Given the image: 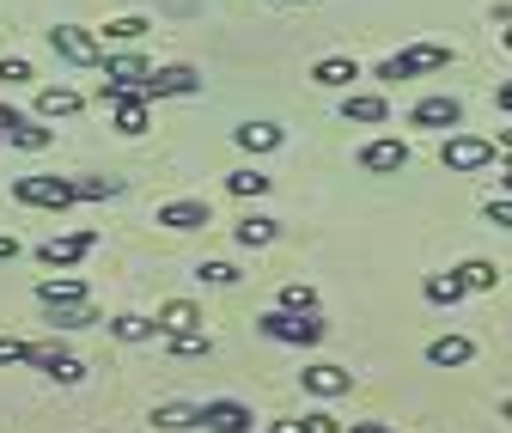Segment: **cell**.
Here are the masks:
<instances>
[{"label": "cell", "mask_w": 512, "mask_h": 433, "mask_svg": "<svg viewBox=\"0 0 512 433\" xmlns=\"http://www.w3.org/2000/svg\"><path fill=\"white\" fill-rule=\"evenodd\" d=\"M439 68H452V49H445V43H409V49H397V55H384V61H378V80H384V86H397V80L439 74Z\"/></svg>", "instance_id": "6da1fadb"}, {"label": "cell", "mask_w": 512, "mask_h": 433, "mask_svg": "<svg viewBox=\"0 0 512 433\" xmlns=\"http://www.w3.org/2000/svg\"><path fill=\"white\" fill-rule=\"evenodd\" d=\"M256 330H263L269 342H287V348H317V342L330 336V324L317 318V312H281V305L256 318Z\"/></svg>", "instance_id": "7a4b0ae2"}, {"label": "cell", "mask_w": 512, "mask_h": 433, "mask_svg": "<svg viewBox=\"0 0 512 433\" xmlns=\"http://www.w3.org/2000/svg\"><path fill=\"white\" fill-rule=\"evenodd\" d=\"M494 159H500V147L482 141V135H464V129H452V135H445V147H439V165L452 171V177H476V171H488Z\"/></svg>", "instance_id": "3957f363"}, {"label": "cell", "mask_w": 512, "mask_h": 433, "mask_svg": "<svg viewBox=\"0 0 512 433\" xmlns=\"http://www.w3.org/2000/svg\"><path fill=\"white\" fill-rule=\"evenodd\" d=\"M49 49L68 61V68H104V55H110L104 37L86 31V25H55V31H49Z\"/></svg>", "instance_id": "277c9868"}, {"label": "cell", "mask_w": 512, "mask_h": 433, "mask_svg": "<svg viewBox=\"0 0 512 433\" xmlns=\"http://www.w3.org/2000/svg\"><path fill=\"white\" fill-rule=\"evenodd\" d=\"M98 98L110 104V122H116V135L141 141V135L153 129V110H147V98H141V92H104V86H98Z\"/></svg>", "instance_id": "5b68a950"}, {"label": "cell", "mask_w": 512, "mask_h": 433, "mask_svg": "<svg viewBox=\"0 0 512 433\" xmlns=\"http://www.w3.org/2000/svg\"><path fill=\"white\" fill-rule=\"evenodd\" d=\"M189 92H202V74L189 68V61H171V68H153L141 80V98L159 104V98H189Z\"/></svg>", "instance_id": "8992f818"}, {"label": "cell", "mask_w": 512, "mask_h": 433, "mask_svg": "<svg viewBox=\"0 0 512 433\" xmlns=\"http://www.w3.org/2000/svg\"><path fill=\"white\" fill-rule=\"evenodd\" d=\"M98 251V232H61V238H43L37 244V263L43 269H74Z\"/></svg>", "instance_id": "52a82bcc"}, {"label": "cell", "mask_w": 512, "mask_h": 433, "mask_svg": "<svg viewBox=\"0 0 512 433\" xmlns=\"http://www.w3.org/2000/svg\"><path fill=\"white\" fill-rule=\"evenodd\" d=\"M13 196L25 208H68L74 202V177H13Z\"/></svg>", "instance_id": "ba28073f"}, {"label": "cell", "mask_w": 512, "mask_h": 433, "mask_svg": "<svg viewBox=\"0 0 512 433\" xmlns=\"http://www.w3.org/2000/svg\"><path fill=\"white\" fill-rule=\"evenodd\" d=\"M458 122H464V98L452 92H433L409 110V129H458Z\"/></svg>", "instance_id": "9c48e42d"}, {"label": "cell", "mask_w": 512, "mask_h": 433, "mask_svg": "<svg viewBox=\"0 0 512 433\" xmlns=\"http://www.w3.org/2000/svg\"><path fill=\"white\" fill-rule=\"evenodd\" d=\"M403 165H409V141H397V135H378L360 147V171H372V177H397Z\"/></svg>", "instance_id": "30bf717a"}, {"label": "cell", "mask_w": 512, "mask_h": 433, "mask_svg": "<svg viewBox=\"0 0 512 433\" xmlns=\"http://www.w3.org/2000/svg\"><path fill=\"white\" fill-rule=\"evenodd\" d=\"M299 385L311 397H348L354 391V373H348V366H336V360H311L305 373H299Z\"/></svg>", "instance_id": "8fae6325"}, {"label": "cell", "mask_w": 512, "mask_h": 433, "mask_svg": "<svg viewBox=\"0 0 512 433\" xmlns=\"http://www.w3.org/2000/svg\"><path fill=\"white\" fill-rule=\"evenodd\" d=\"M202 427L208 433H256V415L238 397H214V403H202Z\"/></svg>", "instance_id": "7c38bea8"}, {"label": "cell", "mask_w": 512, "mask_h": 433, "mask_svg": "<svg viewBox=\"0 0 512 433\" xmlns=\"http://www.w3.org/2000/svg\"><path fill=\"white\" fill-rule=\"evenodd\" d=\"M159 226L165 232H202V226H214V208L202 196H183V202H165L159 208Z\"/></svg>", "instance_id": "4fadbf2b"}, {"label": "cell", "mask_w": 512, "mask_h": 433, "mask_svg": "<svg viewBox=\"0 0 512 433\" xmlns=\"http://www.w3.org/2000/svg\"><path fill=\"white\" fill-rule=\"evenodd\" d=\"M147 74V55H104V92H141Z\"/></svg>", "instance_id": "5bb4252c"}, {"label": "cell", "mask_w": 512, "mask_h": 433, "mask_svg": "<svg viewBox=\"0 0 512 433\" xmlns=\"http://www.w3.org/2000/svg\"><path fill=\"white\" fill-rule=\"evenodd\" d=\"M391 116V98L384 92H342V122H360V129H378Z\"/></svg>", "instance_id": "9a60e30c"}, {"label": "cell", "mask_w": 512, "mask_h": 433, "mask_svg": "<svg viewBox=\"0 0 512 433\" xmlns=\"http://www.w3.org/2000/svg\"><path fill=\"white\" fill-rule=\"evenodd\" d=\"M80 110H86V98H80L74 86H43V92H37V116H43V122H61V116H80Z\"/></svg>", "instance_id": "2e32d148"}, {"label": "cell", "mask_w": 512, "mask_h": 433, "mask_svg": "<svg viewBox=\"0 0 512 433\" xmlns=\"http://www.w3.org/2000/svg\"><path fill=\"white\" fill-rule=\"evenodd\" d=\"M232 141H238L244 153H275L287 135H281V122H238V129H232Z\"/></svg>", "instance_id": "e0dca14e"}, {"label": "cell", "mask_w": 512, "mask_h": 433, "mask_svg": "<svg viewBox=\"0 0 512 433\" xmlns=\"http://www.w3.org/2000/svg\"><path fill=\"white\" fill-rule=\"evenodd\" d=\"M177 330H202V305L196 299H165L159 305V336H177Z\"/></svg>", "instance_id": "ac0fdd59"}, {"label": "cell", "mask_w": 512, "mask_h": 433, "mask_svg": "<svg viewBox=\"0 0 512 433\" xmlns=\"http://www.w3.org/2000/svg\"><path fill=\"white\" fill-rule=\"evenodd\" d=\"M37 299H43V305H80V299H86V281L68 275V269H61V275H43V281H37Z\"/></svg>", "instance_id": "d6986e66"}, {"label": "cell", "mask_w": 512, "mask_h": 433, "mask_svg": "<svg viewBox=\"0 0 512 433\" xmlns=\"http://www.w3.org/2000/svg\"><path fill=\"white\" fill-rule=\"evenodd\" d=\"M311 80H317V86H330V92H348V86L360 80V68H354V55H324V61L311 68Z\"/></svg>", "instance_id": "ffe728a7"}, {"label": "cell", "mask_w": 512, "mask_h": 433, "mask_svg": "<svg viewBox=\"0 0 512 433\" xmlns=\"http://www.w3.org/2000/svg\"><path fill=\"white\" fill-rule=\"evenodd\" d=\"M232 238L244 244V251H263V244L281 238V220H269V214H244V220L232 226Z\"/></svg>", "instance_id": "44dd1931"}, {"label": "cell", "mask_w": 512, "mask_h": 433, "mask_svg": "<svg viewBox=\"0 0 512 433\" xmlns=\"http://www.w3.org/2000/svg\"><path fill=\"white\" fill-rule=\"evenodd\" d=\"M31 366H43L55 385H80V379H86V366H80L74 354H61V348H37V360H31Z\"/></svg>", "instance_id": "7402d4cb"}, {"label": "cell", "mask_w": 512, "mask_h": 433, "mask_svg": "<svg viewBox=\"0 0 512 433\" xmlns=\"http://www.w3.org/2000/svg\"><path fill=\"white\" fill-rule=\"evenodd\" d=\"M427 360H433V366H470V360H476V342H470V336H433V342H427Z\"/></svg>", "instance_id": "603a6c76"}, {"label": "cell", "mask_w": 512, "mask_h": 433, "mask_svg": "<svg viewBox=\"0 0 512 433\" xmlns=\"http://www.w3.org/2000/svg\"><path fill=\"white\" fill-rule=\"evenodd\" d=\"M153 427H159V433H189V427H202V403H159V409H153Z\"/></svg>", "instance_id": "cb8c5ba5"}, {"label": "cell", "mask_w": 512, "mask_h": 433, "mask_svg": "<svg viewBox=\"0 0 512 433\" xmlns=\"http://www.w3.org/2000/svg\"><path fill=\"white\" fill-rule=\"evenodd\" d=\"M226 190H232V196H244V202H250V196L263 202V196L275 190V177H269V171H256V165H238V171H226Z\"/></svg>", "instance_id": "d4e9b609"}, {"label": "cell", "mask_w": 512, "mask_h": 433, "mask_svg": "<svg viewBox=\"0 0 512 433\" xmlns=\"http://www.w3.org/2000/svg\"><path fill=\"white\" fill-rule=\"evenodd\" d=\"M452 275L464 281V293H488V287H500V269H494L488 257H470V263H458Z\"/></svg>", "instance_id": "484cf974"}, {"label": "cell", "mask_w": 512, "mask_h": 433, "mask_svg": "<svg viewBox=\"0 0 512 433\" xmlns=\"http://www.w3.org/2000/svg\"><path fill=\"white\" fill-rule=\"evenodd\" d=\"M7 141H13V147H25V153H43V147H49L55 135L43 129V116H19L13 129H7Z\"/></svg>", "instance_id": "4316f807"}, {"label": "cell", "mask_w": 512, "mask_h": 433, "mask_svg": "<svg viewBox=\"0 0 512 433\" xmlns=\"http://www.w3.org/2000/svg\"><path fill=\"white\" fill-rule=\"evenodd\" d=\"M110 336H116V342H153V336H159V318L122 312V318H110Z\"/></svg>", "instance_id": "83f0119b"}, {"label": "cell", "mask_w": 512, "mask_h": 433, "mask_svg": "<svg viewBox=\"0 0 512 433\" xmlns=\"http://www.w3.org/2000/svg\"><path fill=\"white\" fill-rule=\"evenodd\" d=\"M165 348L177 360H202V354H214V336L208 330H177V336H165Z\"/></svg>", "instance_id": "f1b7e54d"}, {"label": "cell", "mask_w": 512, "mask_h": 433, "mask_svg": "<svg viewBox=\"0 0 512 433\" xmlns=\"http://www.w3.org/2000/svg\"><path fill=\"white\" fill-rule=\"evenodd\" d=\"M122 177H74V202H116Z\"/></svg>", "instance_id": "f546056e"}, {"label": "cell", "mask_w": 512, "mask_h": 433, "mask_svg": "<svg viewBox=\"0 0 512 433\" xmlns=\"http://www.w3.org/2000/svg\"><path fill=\"white\" fill-rule=\"evenodd\" d=\"M49 324L55 330H86V324H98V312H92V299H80V305H49Z\"/></svg>", "instance_id": "4dcf8cb0"}, {"label": "cell", "mask_w": 512, "mask_h": 433, "mask_svg": "<svg viewBox=\"0 0 512 433\" xmlns=\"http://www.w3.org/2000/svg\"><path fill=\"white\" fill-rule=\"evenodd\" d=\"M421 299H427V305H458V299H464V281H458V275H427V281H421Z\"/></svg>", "instance_id": "1f68e13d"}, {"label": "cell", "mask_w": 512, "mask_h": 433, "mask_svg": "<svg viewBox=\"0 0 512 433\" xmlns=\"http://www.w3.org/2000/svg\"><path fill=\"white\" fill-rule=\"evenodd\" d=\"M98 37H104V49H110V43H141V37H147V19H135V13H128V19H110Z\"/></svg>", "instance_id": "d6a6232c"}, {"label": "cell", "mask_w": 512, "mask_h": 433, "mask_svg": "<svg viewBox=\"0 0 512 433\" xmlns=\"http://www.w3.org/2000/svg\"><path fill=\"white\" fill-rule=\"evenodd\" d=\"M281 312H317V293L305 281H287L281 287Z\"/></svg>", "instance_id": "836d02e7"}, {"label": "cell", "mask_w": 512, "mask_h": 433, "mask_svg": "<svg viewBox=\"0 0 512 433\" xmlns=\"http://www.w3.org/2000/svg\"><path fill=\"white\" fill-rule=\"evenodd\" d=\"M196 281H202V287H238L244 275H238L232 263H196Z\"/></svg>", "instance_id": "e575fe53"}, {"label": "cell", "mask_w": 512, "mask_h": 433, "mask_svg": "<svg viewBox=\"0 0 512 433\" xmlns=\"http://www.w3.org/2000/svg\"><path fill=\"white\" fill-rule=\"evenodd\" d=\"M0 80H7V86H31V80H37V68H31L25 55H0Z\"/></svg>", "instance_id": "d590c367"}, {"label": "cell", "mask_w": 512, "mask_h": 433, "mask_svg": "<svg viewBox=\"0 0 512 433\" xmlns=\"http://www.w3.org/2000/svg\"><path fill=\"white\" fill-rule=\"evenodd\" d=\"M482 214H488V226H506V232H512V196H494Z\"/></svg>", "instance_id": "8d00e7d4"}, {"label": "cell", "mask_w": 512, "mask_h": 433, "mask_svg": "<svg viewBox=\"0 0 512 433\" xmlns=\"http://www.w3.org/2000/svg\"><path fill=\"white\" fill-rule=\"evenodd\" d=\"M305 427H311V433H342V421H336L330 409H317V415H305Z\"/></svg>", "instance_id": "74e56055"}, {"label": "cell", "mask_w": 512, "mask_h": 433, "mask_svg": "<svg viewBox=\"0 0 512 433\" xmlns=\"http://www.w3.org/2000/svg\"><path fill=\"white\" fill-rule=\"evenodd\" d=\"M13 257H19V238H13V232H0V263H13Z\"/></svg>", "instance_id": "f35d334b"}, {"label": "cell", "mask_w": 512, "mask_h": 433, "mask_svg": "<svg viewBox=\"0 0 512 433\" xmlns=\"http://www.w3.org/2000/svg\"><path fill=\"white\" fill-rule=\"evenodd\" d=\"M494 104H500V110L512 116V80H500V86H494Z\"/></svg>", "instance_id": "ab89813d"}, {"label": "cell", "mask_w": 512, "mask_h": 433, "mask_svg": "<svg viewBox=\"0 0 512 433\" xmlns=\"http://www.w3.org/2000/svg\"><path fill=\"white\" fill-rule=\"evenodd\" d=\"M13 122H19V110H13V104H0V141H7V129H13Z\"/></svg>", "instance_id": "60d3db41"}, {"label": "cell", "mask_w": 512, "mask_h": 433, "mask_svg": "<svg viewBox=\"0 0 512 433\" xmlns=\"http://www.w3.org/2000/svg\"><path fill=\"white\" fill-rule=\"evenodd\" d=\"M348 433H391V427H384V421H354Z\"/></svg>", "instance_id": "b9f144b4"}, {"label": "cell", "mask_w": 512, "mask_h": 433, "mask_svg": "<svg viewBox=\"0 0 512 433\" xmlns=\"http://www.w3.org/2000/svg\"><path fill=\"white\" fill-rule=\"evenodd\" d=\"M269 433H311V427H305V421H275Z\"/></svg>", "instance_id": "7bdbcfd3"}, {"label": "cell", "mask_w": 512, "mask_h": 433, "mask_svg": "<svg viewBox=\"0 0 512 433\" xmlns=\"http://www.w3.org/2000/svg\"><path fill=\"white\" fill-rule=\"evenodd\" d=\"M500 171H506L500 183H506V196H512V153H500Z\"/></svg>", "instance_id": "ee69618b"}, {"label": "cell", "mask_w": 512, "mask_h": 433, "mask_svg": "<svg viewBox=\"0 0 512 433\" xmlns=\"http://www.w3.org/2000/svg\"><path fill=\"white\" fill-rule=\"evenodd\" d=\"M494 147H500V153H512V129H500V141H494Z\"/></svg>", "instance_id": "f6af8a7d"}, {"label": "cell", "mask_w": 512, "mask_h": 433, "mask_svg": "<svg viewBox=\"0 0 512 433\" xmlns=\"http://www.w3.org/2000/svg\"><path fill=\"white\" fill-rule=\"evenodd\" d=\"M500 43H506V49H512V25H506V31H500Z\"/></svg>", "instance_id": "bcb514c9"}, {"label": "cell", "mask_w": 512, "mask_h": 433, "mask_svg": "<svg viewBox=\"0 0 512 433\" xmlns=\"http://www.w3.org/2000/svg\"><path fill=\"white\" fill-rule=\"evenodd\" d=\"M500 421H512V403H500Z\"/></svg>", "instance_id": "7dc6e473"}, {"label": "cell", "mask_w": 512, "mask_h": 433, "mask_svg": "<svg viewBox=\"0 0 512 433\" xmlns=\"http://www.w3.org/2000/svg\"><path fill=\"white\" fill-rule=\"evenodd\" d=\"M281 7H305V0H281Z\"/></svg>", "instance_id": "c3c4849f"}]
</instances>
